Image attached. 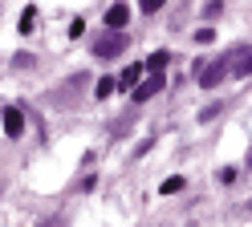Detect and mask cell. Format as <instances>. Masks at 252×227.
<instances>
[{
	"mask_svg": "<svg viewBox=\"0 0 252 227\" xmlns=\"http://www.w3.org/2000/svg\"><path fill=\"white\" fill-rule=\"evenodd\" d=\"M126 49V32H118V28H110V32H102V37H94V57H102V61H110V57H118Z\"/></svg>",
	"mask_w": 252,
	"mask_h": 227,
	"instance_id": "1",
	"label": "cell"
},
{
	"mask_svg": "<svg viewBox=\"0 0 252 227\" xmlns=\"http://www.w3.org/2000/svg\"><path fill=\"white\" fill-rule=\"evenodd\" d=\"M228 73H232V53H228V57H220V61H212L208 69L199 73V85H203V89H216V85H224V77H228Z\"/></svg>",
	"mask_w": 252,
	"mask_h": 227,
	"instance_id": "2",
	"label": "cell"
},
{
	"mask_svg": "<svg viewBox=\"0 0 252 227\" xmlns=\"http://www.w3.org/2000/svg\"><path fill=\"white\" fill-rule=\"evenodd\" d=\"M163 85H167V77H163V73H151V77L143 81V85H134L130 93H134V102H138V106H143V102H151V97H155V93H159Z\"/></svg>",
	"mask_w": 252,
	"mask_h": 227,
	"instance_id": "3",
	"label": "cell"
},
{
	"mask_svg": "<svg viewBox=\"0 0 252 227\" xmlns=\"http://www.w3.org/2000/svg\"><path fill=\"white\" fill-rule=\"evenodd\" d=\"M126 21H130V4H126V0H114V4L106 8V25L122 32V25H126Z\"/></svg>",
	"mask_w": 252,
	"mask_h": 227,
	"instance_id": "4",
	"label": "cell"
},
{
	"mask_svg": "<svg viewBox=\"0 0 252 227\" xmlns=\"http://www.w3.org/2000/svg\"><path fill=\"white\" fill-rule=\"evenodd\" d=\"M4 134H8V138H21V134H25V114H21L17 106L4 110Z\"/></svg>",
	"mask_w": 252,
	"mask_h": 227,
	"instance_id": "5",
	"label": "cell"
},
{
	"mask_svg": "<svg viewBox=\"0 0 252 227\" xmlns=\"http://www.w3.org/2000/svg\"><path fill=\"white\" fill-rule=\"evenodd\" d=\"M232 77H252V53L248 49H232Z\"/></svg>",
	"mask_w": 252,
	"mask_h": 227,
	"instance_id": "6",
	"label": "cell"
},
{
	"mask_svg": "<svg viewBox=\"0 0 252 227\" xmlns=\"http://www.w3.org/2000/svg\"><path fill=\"white\" fill-rule=\"evenodd\" d=\"M138 77H143V65H126V73L118 77V89L126 93V89H134L138 85Z\"/></svg>",
	"mask_w": 252,
	"mask_h": 227,
	"instance_id": "7",
	"label": "cell"
},
{
	"mask_svg": "<svg viewBox=\"0 0 252 227\" xmlns=\"http://www.w3.org/2000/svg\"><path fill=\"white\" fill-rule=\"evenodd\" d=\"M167 61H171V53H167V49H159V53H151V57H147V69H151V73H163V69H167Z\"/></svg>",
	"mask_w": 252,
	"mask_h": 227,
	"instance_id": "8",
	"label": "cell"
},
{
	"mask_svg": "<svg viewBox=\"0 0 252 227\" xmlns=\"http://www.w3.org/2000/svg\"><path fill=\"white\" fill-rule=\"evenodd\" d=\"M179 191H183V174H171L167 183L159 187V195H179Z\"/></svg>",
	"mask_w": 252,
	"mask_h": 227,
	"instance_id": "9",
	"label": "cell"
},
{
	"mask_svg": "<svg viewBox=\"0 0 252 227\" xmlns=\"http://www.w3.org/2000/svg\"><path fill=\"white\" fill-rule=\"evenodd\" d=\"M114 89H118V77H102V81H98V89H94V93H98V97H110Z\"/></svg>",
	"mask_w": 252,
	"mask_h": 227,
	"instance_id": "10",
	"label": "cell"
},
{
	"mask_svg": "<svg viewBox=\"0 0 252 227\" xmlns=\"http://www.w3.org/2000/svg\"><path fill=\"white\" fill-rule=\"evenodd\" d=\"M220 12H224V0H208V4H203V16H208V21H220Z\"/></svg>",
	"mask_w": 252,
	"mask_h": 227,
	"instance_id": "11",
	"label": "cell"
},
{
	"mask_svg": "<svg viewBox=\"0 0 252 227\" xmlns=\"http://www.w3.org/2000/svg\"><path fill=\"white\" fill-rule=\"evenodd\" d=\"M37 227H69V223H65V219H61V215H45V219H41Z\"/></svg>",
	"mask_w": 252,
	"mask_h": 227,
	"instance_id": "12",
	"label": "cell"
},
{
	"mask_svg": "<svg viewBox=\"0 0 252 227\" xmlns=\"http://www.w3.org/2000/svg\"><path fill=\"white\" fill-rule=\"evenodd\" d=\"M167 4V0H138V8H143V12H159Z\"/></svg>",
	"mask_w": 252,
	"mask_h": 227,
	"instance_id": "13",
	"label": "cell"
},
{
	"mask_svg": "<svg viewBox=\"0 0 252 227\" xmlns=\"http://www.w3.org/2000/svg\"><path fill=\"white\" fill-rule=\"evenodd\" d=\"M33 16H37L33 8H25V12H21V32H29V28H33Z\"/></svg>",
	"mask_w": 252,
	"mask_h": 227,
	"instance_id": "14",
	"label": "cell"
},
{
	"mask_svg": "<svg viewBox=\"0 0 252 227\" xmlns=\"http://www.w3.org/2000/svg\"><path fill=\"white\" fill-rule=\"evenodd\" d=\"M195 41H199V45H212V41H216V32H212V28H199V32H195Z\"/></svg>",
	"mask_w": 252,
	"mask_h": 227,
	"instance_id": "15",
	"label": "cell"
},
{
	"mask_svg": "<svg viewBox=\"0 0 252 227\" xmlns=\"http://www.w3.org/2000/svg\"><path fill=\"white\" fill-rule=\"evenodd\" d=\"M216 114H224V106H208V110H203V114H199V122H212V118H216Z\"/></svg>",
	"mask_w": 252,
	"mask_h": 227,
	"instance_id": "16",
	"label": "cell"
},
{
	"mask_svg": "<svg viewBox=\"0 0 252 227\" xmlns=\"http://www.w3.org/2000/svg\"><path fill=\"white\" fill-rule=\"evenodd\" d=\"M216 178H220V183H236V167H224V170H220Z\"/></svg>",
	"mask_w": 252,
	"mask_h": 227,
	"instance_id": "17",
	"label": "cell"
},
{
	"mask_svg": "<svg viewBox=\"0 0 252 227\" xmlns=\"http://www.w3.org/2000/svg\"><path fill=\"white\" fill-rule=\"evenodd\" d=\"M248 167H252V158H248Z\"/></svg>",
	"mask_w": 252,
	"mask_h": 227,
	"instance_id": "18",
	"label": "cell"
}]
</instances>
